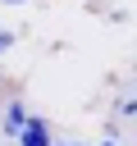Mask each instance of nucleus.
Masks as SVG:
<instances>
[{
    "mask_svg": "<svg viewBox=\"0 0 137 146\" xmlns=\"http://www.w3.org/2000/svg\"><path fill=\"white\" fill-rule=\"evenodd\" d=\"M5 5H18V0H5Z\"/></svg>",
    "mask_w": 137,
    "mask_h": 146,
    "instance_id": "nucleus-5",
    "label": "nucleus"
},
{
    "mask_svg": "<svg viewBox=\"0 0 137 146\" xmlns=\"http://www.w3.org/2000/svg\"><path fill=\"white\" fill-rule=\"evenodd\" d=\"M105 146H119V141H105Z\"/></svg>",
    "mask_w": 137,
    "mask_h": 146,
    "instance_id": "nucleus-4",
    "label": "nucleus"
},
{
    "mask_svg": "<svg viewBox=\"0 0 137 146\" xmlns=\"http://www.w3.org/2000/svg\"><path fill=\"white\" fill-rule=\"evenodd\" d=\"M23 128H27L23 105H9V110H5V132H23Z\"/></svg>",
    "mask_w": 137,
    "mask_h": 146,
    "instance_id": "nucleus-2",
    "label": "nucleus"
},
{
    "mask_svg": "<svg viewBox=\"0 0 137 146\" xmlns=\"http://www.w3.org/2000/svg\"><path fill=\"white\" fill-rule=\"evenodd\" d=\"M18 146H46V123L32 119V123L23 128V141H18Z\"/></svg>",
    "mask_w": 137,
    "mask_h": 146,
    "instance_id": "nucleus-1",
    "label": "nucleus"
},
{
    "mask_svg": "<svg viewBox=\"0 0 137 146\" xmlns=\"http://www.w3.org/2000/svg\"><path fill=\"white\" fill-rule=\"evenodd\" d=\"M9 46H14V32H5V27H0V50H9Z\"/></svg>",
    "mask_w": 137,
    "mask_h": 146,
    "instance_id": "nucleus-3",
    "label": "nucleus"
}]
</instances>
